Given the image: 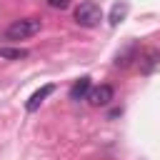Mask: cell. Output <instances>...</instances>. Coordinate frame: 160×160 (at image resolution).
<instances>
[{"mask_svg": "<svg viewBox=\"0 0 160 160\" xmlns=\"http://www.w3.org/2000/svg\"><path fill=\"white\" fill-rule=\"evenodd\" d=\"M135 58H138V48H135V45H130V48H125V52H118L115 65H118V68H128V65H130V60H135Z\"/></svg>", "mask_w": 160, "mask_h": 160, "instance_id": "7", "label": "cell"}, {"mask_svg": "<svg viewBox=\"0 0 160 160\" xmlns=\"http://www.w3.org/2000/svg\"><path fill=\"white\" fill-rule=\"evenodd\" d=\"M0 58H5V60H22V58H28V50H22V48H0Z\"/></svg>", "mask_w": 160, "mask_h": 160, "instance_id": "9", "label": "cell"}, {"mask_svg": "<svg viewBox=\"0 0 160 160\" xmlns=\"http://www.w3.org/2000/svg\"><path fill=\"white\" fill-rule=\"evenodd\" d=\"M100 20H102V10L98 2L85 0L75 8V22L80 28H95V25H100Z\"/></svg>", "mask_w": 160, "mask_h": 160, "instance_id": "2", "label": "cell"}, {"mask_svg": "<svg viewBox=\"0 0 160 160\" xmlns=\"http://www.w3.org/2000/svg\"><path fill=\"white\" fill-rule=\"evenodd\" d=\"M40 28H42V22H40L38 18H22V20H15V22L8 25L5 38H8V40H25V38L38 35Z\"/></svg>", "mask_w": 160, "mask_h": 160, "instance_id": "1", "label": "cell"}, {"mask_svg": "<svg viewBox=\"0 0 160 160\" xmlns=\"http://www.w3.org/2000/svg\"><path fill=\"white\" fill-rule=\"evenodd\" d=\"M52 90H55L52 85H42L38 92H32V98H30V100H28V105H25V108H28V112H35V110L40 108V102H42L48 95H52Z\"/></svg>", "mask_w": 160, "mask_h": 160, "instance_id": "5", "label": "cell"}, {"mask_svg": "<svg viewBox=\"0 0 160 160\" xmlns=\"http://www.w3.org/2000/svg\"><path fill=\"white\" fill-rule=\"evenodd\" d=\"M48 5H50V8H55V10H65L70 2H68V0H48Z\"/></svg>", "mask_w": 160, "mask_h": 160, "instance_id": "10", "label": "cell"}, {"mask_svg": "<svg viewBox=\"0 0 160 160\" xmlns=\"http://www.w3.org/2000/svg\"><path fill=\"white\" fill-rule=\"evenodd\" d=\"M112 98H115V90H112V85H105V82L98 85V88H90V92H88V102H90L92 108L110 105Z\"/></svg>", "mask_w": 160, "mask_h": 160, "instance_id": "4", "label": "cell"}, {"mask_svg": "<svg viewBox=\"0 0 160 160\" xmlns=\"http://www.w3.org/2000/svg\"><path fill=\"white\" fill-rule=\"evenodd\" d=\"M88 92H90V78L85 75V78L75 80V85L70 88V100H82V98H88Z\"/></svg>", "mask_w": 160, "mask_h": 160, "instance_id": "6", "label": "cell"}, {"mask_svg": "<svg viewBox=\"0 0 160 160\" xmlns=\"http://www.w3.org/2000/svg\"><path fill=\"white\" fill-rule=\"evenodd\" d=\"M138 70L142 72V75H150L158 65H160V50L158 48H145V50H140L138 52Z\"/></svg>", "mask_w": 160, "mask_h": 160, "instance_id": "3", "label": "cell"}, {"mask_svg": "<svg viewBox=\"0 0 160 160\" xmlns=\"http://www.w3.org/2000/svg\"><path fill=\"white\" fill-rule=\"evenodd\" d=\"M128 15V2H115L112 10H110V25H118L122 22V18Z\"/></svg>", "mask_w": 160, "mask_h": 160, "instance_id": "8", "label": "cell"}]
</instances>
